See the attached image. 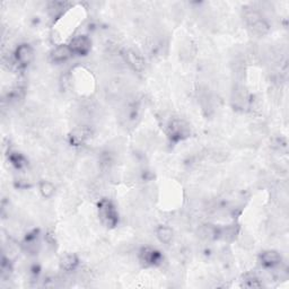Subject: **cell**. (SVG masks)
I'll list each match as a JSON object with an SVG mask.
<instances>
[{
	"label": "cell",
	"instance_id": "obj_1",
	"mask_svg": "<svg viewBox=\"0 0 289 289\" xmlns=\"http://www.w3.org/2000/svg\"><path fill=\"white\" fill-rule=\"evenodd\" d=\"M97 212H99L101 223L105 227L113 228L118 225L119 213L116 211V208L111 200L101 199L99 206H97Z\"/></svg>",
	"mask_w": 289,
	"mask_h": 289
},
{
	"label": "cell",
	"instance_id": "obj_2",
	"mask_svg": "<svg viewBox=\"0 0 289 289\" xmlns=\"http://www.w3.org/2000/svg\"><path fill=\"white\" fill-rule=\"evenodd\" d=\"M35 58V52L33 46L30 45L29 43H22L17 45V48L14 51L13 59L18 67L24 68L27 67L29 64L33 62Z\"/></svg>",
	"mask_w": 289,
	"mask_h": 289
},
{
	"label": "cell",
	"instance_id": "obj_3",
	"mask_svg": "<svg viewBox=\"0 0 289 289\" xmlns=\"http://www.w3.org/2000/svg\"><path fill=\"white\" fill-rule=\"evenodd\" d=\"M69 48H70L73 54L76 55H86L90 53L92 49V41L90 37L85 34H78L75 35L70 42L68 43Z\"/></svg>",
	"mask_w": 289,
	"mask_h": 289
},
{
	"label": "cell",
	"instance_id": "obj_4",
	"mask_svg": "<svg viewBox=\"0 0 289 289\" xmlns=\"http://www.w3.org/2000/svg\"><path fill=\"white\" fill-rule=\"evenodd\" d=\"M139 261L146 267H152V265H156L162 262V254L153 248H142L139 251L138 254Z\"/></svg>",
	"mask_w": 289,
	"mask_h": 289
},
{
	"label": "cell",
	"instance_id": "obj_5",
	"mask_svg": "<svg viewBox=\"0 0 289 289\" xmlns=\"http://www.w3.org/2000/svg\"><path fill=\"white\" fill-rule=\"evenodd\" d=\"M260 263L262 264V267L265 269H274L279 267L281 264V254L278 252V251L274 250H267L261 252L260 256Z\"/></svg>",
	"mask_w": 289,
	"mask_h": 289
},
{
	"label": "cell",
	"instance_id": "obj_6",
	"mask_svg": "<svg viewBox=\"0 0 289 289\" xmlns=\"http://www.w3.org/2000/svg\"><path fill=\"white\" fill-rule=\"evenodd\" d=\"M170 136L175 139V140H182L183 138H186L190 133V128L184 121L181 120H173L170 123Z\"/></svg>",
	"mask_w": 289,
	"mask_h": 289
},
{
	"label": "cell",
	"instance_id": "obj_7",
	"mask_svg": "<svg viewBox=\"0 0 289 289\" xmlns=\"http://www.w3.org/2000/svg\"><path fill=\"white\" fill-rule=\"evenodd\" d=\"M73 52L68 44H59L51 51L50 59L54 63H62L73 57Z\"/></svg>",
	"mask_w": 289,
	"mask_h": 289
},
{
	"label": "cell",
	"instance_id": "obj_8",
	"mask_svg": "<svg viewBox=\"0 0 289 289\" xmlns=\"http://www.w3.org/2000/svg\"><path fill=\"white\" fill-rule=\"evenodd\" d=\"M123 59L125 63H128L130 67L133 68L134 70H141L143 67V61L141 55L134 50H124L123 51Z\"/></svg>",
	"mask_w": 289,
	"mask_h": 289
},
{
	"label": "cell",
	"instance_id": "obj_9",
	"mask_svg": "<svg viewBox=\"0 0 289 289\" xmlns=\"http://www.w3.org/2000/svg\"><path fill=\"white\" fill-rule=\"evenodd\" d=\"M198 234L202 240L210 241V240H217L219 234V228L211 224H204L201 225L198 230Z\"/></svg>",
	"mask_w": 289,
	"mask_h": 289
},
{
	"label": "cell",
	"instance_id": "obj_10",
	"mask_svg": "<svg viewBox=\"0 0 289 289\" xmlns=\"http://www.w3.org/2000/svg\"><path fill=\"white\" fill-rule=\"evenodd\" d=\"M79 259L76 254H66L60 260V268L64 272H73L77 269Z\"/></svg>",
	"mask_w": 289,
	"mask_h": 289
},
{
	"label": "cell",
	"instance_id": "obj_11",
	"mask_svg": "<svg viewBox=\"0 0 289 289\" xmlns=\"http://www.w3.org/2000/svg\"><path fill=\"white\" fill-rule=\"evenodd\" d=\"M155 234L157 240L161 242L162 244H170L172 241H173L174 237V232L171 227L167 225H160L155 231Z\"/></svg>",
	"mask_w": 289,
	"mask_h": 289
},
{
	"label": "cell",
	"instance_id": "obj_12",
	"mask_svg": "<svg viewBox=\"0 0 289 289\" xmlns=\"http://www.w3.org/2000/svg\"><path fill=\"white\" fill-rule=\"evenodd\" d=\"M239 234H240L239 227H236L235 225H230V226L219 228L218 239L231 242V241H234L236 239V236Z\"/></svg>",
	"mask_w": 289,
	"mask_h": 289
},
{
	"label": "cell",
	"instance_id": "obj_13",
	"mask_svg": "<svg viewBox=\"0 0 289 289\" xmlns=\"http://www.w3.org/2000/svg\"><path fill=\"white\" fill-rule=\"evenodd\" d=\"M39 191L42 197H43L44 199H51L55 193V185L52 183V182L43 180L40 182Z\"/></svg>",
	"mask_w": 289,
	"mask_h": 289
},
{
	"label": "cell",
	"instance_id": "obj_14",
	"mask_svg": "<svg viewBox=\"0 0 289 289\" xmlns=\"http://www.w3.org/2000/svg\"><path fill=\"white\" fill-rule=\"evenodd\" d=\"M11 162L14 166L17 167V169H21V167L25 165V158L18 153H14L13 155H11Z\"/></svg>",
	"mask_w": 289,
	"mask_h": 289
}]
</instances>
